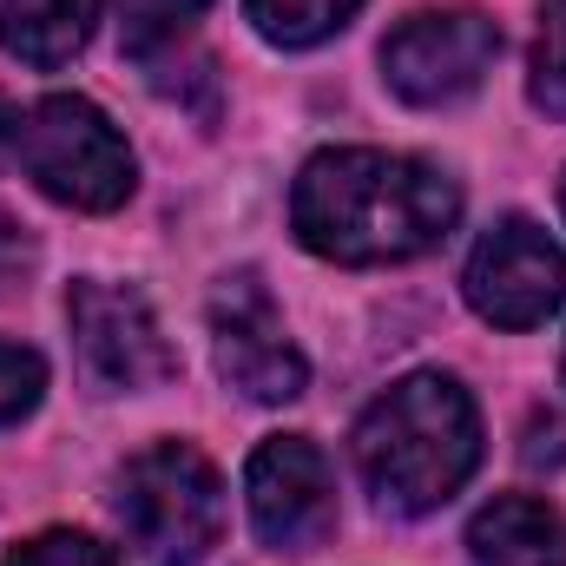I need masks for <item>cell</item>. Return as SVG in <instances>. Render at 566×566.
I'll list each match as a JSON object with an SVG mask.
<instances>
[{"instance_id":"obj_17","label":"cell","mask_w":566,"mask_h":566,"mask_svg":"<svg viewBox=\"0 0 566 566\" xmlns=\"http://www.w3.org/2000/svg\"><path fill=\"white\" fill-rule=\"evenodd\" d=\"M13 133H20V113H13V106L0 99V165L13 158Z\"/></svg>"},{"instance_id":"obj_4","label":"cell","mask_w":566,"mask_h":566,"mask_svg":"<svg viewBox=\"0 0 566 566\" xmlns=\"http://www.w3.org/2000/svg\"><path fill=\"white\" fill-rule=\"evenodd\" d=\"M13 165L53 205H73V211H119L133 198V151L119 126L80 93H53L33 113H20Z\"/></svg>"},{"instance_id":"obj_8","label":"cell","mask_w":566,"mask_h":566,"mask_svg":"<svg viewBox=\"0 0 566 566\" xmlns=\"http://www.w3.org/2000/svg\"><path fill=\"white\" fill-rule=\"evenodd\" d=\"M494 60H501V27L474 7L416 13L382 40V73L409 106H448L474 93Z\"/></svg>"},{"instance_id":"obj_10","label":"cell","mask_w":566,"mask_h":566,"mask_svg":"<svg viewBox=\"0 0 566 566\" xmlns=\"http://www.w3.org/2000/svg\"><path fill=\"white\" fill-rule=\"evenodd\" d=\"M474 566H566V521L534 494H501L468 527Z\"/></svg>"},{"instance_id":"obj_6","label":"cell","mask_w":566,"mask_h":566,"mask_svg":"<svg viewBox=\"0 0 566 566\" xmlns=\"http://www.w3.org/2000/svg\"><path fill=\"white\" fill-rule=\"evenodd\" d=\"M461 290L494 329H534L566 303V258L534 218H501L474 244Z\"/></svg>"},{"instance_id":"obj_9","label":"cell","mask_w":566,"mask_h":566,"mask_svg":"<svg viewBox=\"0 0 566 566\" xmlns=\"http://www.w3.org/2000/svg\"><path fill=\"white\" fill-rule=\"evenodd\" d=\"M244 494H251V527L264 547L277 554H310L329 541L336 527V481H329V454L310 434H271L251 468H244Z\"/></svg>"},{"instance_id":"obj_1","label":"cell","mask_w":566,"mask_h":566,"mask_svg":"<svg viewBox=\"0 0 566 566\" xmlns=\"http://www.w3.org/2000/svg\"><path fill=\"white\" fill-rule=\"evenodd\" d=\"M461 218V191L448 171L409 151L336 145L316 151L290 185V224L303 251L329 264H409L434 251Z\"/></svg>"},{"instance_id":"obj_15","label":"cell","mask_w":566,"mask_h":566,"mask_svg":"<svg viewBox=\"0 0 566 566\" xmlns=\"http://www.w3.org/2000/svg\"><path fill=\"white\" fill-rule=\"evenodd\" d=\"M0 566H119L113 547H99L93 534H73V527H53V534H33L20 547H7Z\"/></svg>"},{"instance_id":"obj_14","label":"cell","mask_w":566,"mask_h":566,"mask_svg":"<svg viewBox=\"0 0 566 566\" xmlns=\"http://www.w3.org/2000/svg\"><path fill=\"white\" fill-rule=\"evenodd\" d=\"M211 0H119V40H126V53H151V46H165L185 20H198Z\"/></svg>"},{"instance_id":"obj_11","label":"cell","mask_w":566,"mask_h":566,"mask_svg":"<svg viewBox=\"0 0 566 566\" xmlns=\"http://www.w3.org/2000/svg\"><path fill=\"white\" fill-rule=\"evenodd\" d=\"M99 0H0V46L20 66H66L86 40H93Z\"/></svg>"},{"instance_id":"obj_5","label":"cell","mask_w":566,"mask_h":566,"mask_svg":"<svg viewBox=\"0 0 566 566\" xmlns=\"http://www.w3.org/2000/svg\"><path fill=\"white\" fill-rule=\"evenodd\" d=\"M66 316H73V349H80V369L93 376V389L133 396V389H158L178 376V356L139 290L80 277L66 290Z\"/></svg>"},{"instance_id":"obj_16","label":"cell","mask_w":566,"mask_h":566,"mask_svg":"<svg viewBox=\"0 0 566 566\" xmlns=\"http://www.w3.org/2000/svg\"><path fill=\"white\" fill-rule=\"evenodd\" d=\"M40 396H46V363L27 343H0V428L33 416Z\"/></svg>"},{"instance_id":"obj_13","label":"cell","mask_w":566,"mask_h":566,"mask_svg":"<svg viewBox=\"0 0 566 566\" xmlns=\"http://www.w3.org/2000/svg\"><path fill=\"white\" fill-rule=\"evenodd\" d=\"M534 106L566 119V0L541 7V33H534V80H527Z\"/></svg>"},{"instance_id":"obj_18","label":"cell","mask_w":566,"mask_h":566,"mask_svg":"<svg viewBox=\"0 0 566 566\" xmlns=\"http://www.w3.org/2000/svg\"><path fill=\"white\" fill-rule=\"evenodd\" d=\"M560 211H566V178H560Z\"/></svg>"},{"instance_id":"obj_7","label":"cell","mask_w":566,"mask_h":566,"mask_svg":"<svg viewBox=\"0 0 566 566\" xmlns=\"http://www.w3.org/2000/svg\"><path fill=\"white\" fill-rule=\"evenodd\" d=\"M211 356H218V376L251 402H296L310 382L303 349L283 336L277 303L251 271L211 290Z\"/></svg>"},{"instance_id":"obj_12","label":"cell","mask_w":566,"mask_h":566,"mask_svg":"<svg viewBox=\"0 0 566 566\" xmlns=\"http://www.w3.org/2000/svg\"><path fill=\"white\" fill-rule=\"evenodd\" d=\"M363 0H244V20L271 40V46H316L329 33H343L356 20Z\"/></svg>"},{"instance_id":"obj_3","label":"cell","mask_w":566,"mask_h":566,"mask_svg":"<svg viewBox=\"0 0 566 566\" xmlns=\"http://www.w3.org/2000/svg\"><path fill=\"white\" fill-rule=\"evenodd\" d=\"M113 514L151 566H198L224 534V481L191 441H151L119 468Z\"/></svg>"},{"instance_id":"obj_2","label":"cell","mask_w":566,"mask_h":566,"mask_svg":"<svg viewBox=\"0 0 566 566\" xmlns=\"http://www.w3.org/2000/svg\"><path fill=\"white\" fill-rule=\"evenodd\" d=\"M356 468L363 488L389 507V514H428L441 501L461 494V481L481 461V416L474 396L441 376H402L389 396L369 402V416L356 422Z\"/></svg>"}]
</instances>
